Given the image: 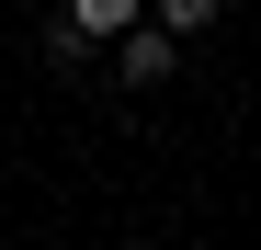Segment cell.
Here are the masks:
<instances>
[{"instance_id":"obj_3","label":"cell","mask_w":261,"mask_h":250,"mask_svg":"<svg viewBox=\"0 0 261 250\" xmlns=\"http://www.w3.org/2000/svg\"><path fill=\"white\" fill-rule=\"evenodd\" d=\"M148 23L170 34V46H182V34H204V23H216V0H159V12H148Z\"/></svg>"},{"instance_id":"obj_2","label":"cell","mask_w":261,"mask_h":250,"mask_svg":"<svg viewBox=\"0 0 261 250\" xmlns=\"http://www.w3.org/2000/svg\"><path fill=\"white\" fill-rule=\"evenodd\" d=\"M68 34H80V46H102V34H114V46H125V34H137L148 23V0H68V12H57Z\"/></svg>"},{"instance_id":"obj_1","label":"cell","mask_w":261,"mask_h":250,"mask_svg":"<svg viewBox=\"0 0 261 250\" xmlns=\"http://www.w3.org/2000/svg\"><path fill=\"white\" fill-rule=\"evenodd\" d=\"M114 68H125V91H159V80L182 68V46H170L159 23H137V34H125V46H114Z\"/></svg>"}]
</instances>
